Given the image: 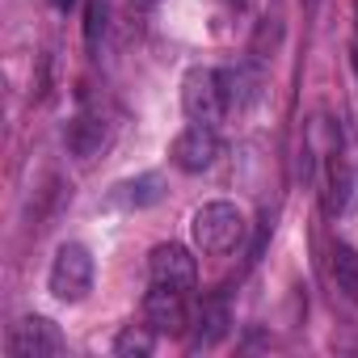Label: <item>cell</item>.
<instances>
[{
    "label": "cell",
    "mask_w": 358,
    "mask_h": 358,
    "mask_svg": "<svg viewBox=\"0 0 358 358\" xmlns=\"http://www.w3.org/2000/svg\"><path fill=\"white\" fill-rule=\"evenodd\" d=\"M190 232H194V245L203 253L224 257L245 241V215L232 203H203L190 220Z\"/></svg>",
    "instance_id": "6da1fadb"
},
{
    "label": "cell",
    "mask_w": 358,
    "mask_h": 358,
    "mask_svg": "<svg viewBox=\"0 0 358 358\" xmlns=\"http://www.w3.org/2000/svg\"><path fill=\"white\" fill-rule=\"evenodd\" d=\"M51 295L59 303H80L93 291V257L85 245H59L55 262H51Z\"/></svg>",
    "instance_id": "7a4b0ae2"
},
{
    "label": "cell",
    "mask_w": 358,
    "mask_h": 358,
    "mask_svg": "<svg viewBox=\"0 0 358 358\" xmlns=\"http://www.w3.org/2000/svg\"><path fill=\"white\" fill-rule=\"evenodd\" d=\"M143 324H148V329H156L160 337H182V333H186V324H190L186 291H182V287L152 282V291L143 295Z\"/></svg>",
    "instance_id": "3957f363"
},
{
    "label": "cell",
    "mask_w": 358,
    "mask_h": 358,
    "mask_svg": "<svg viewBox=\"0 0 358 358\" xmlns=\"http://www.w3.org/2000/svg\"><path fill=\"white\" fill-rule=\"evenodd\" d=\"M182 110L194 118V122H220V114L228 110L224 106V85H220V72L211 68H190L186 80H182Z\"/></svg>",
    "instance_id": "277c9868"
},
{
    "label": "cell",
    "mask_w": 358,
    "mask_h": 358,
    "mask_svg": "<svg viewBox=\"0 0 358 358\" xmlns=\"http://www.w3.org/2000/svg\"><path fill=\"white\" fill-rule=\"evenodd\" d=\"M169 156H173V164L182 169V173H203V169H211L215 156H220V135H215L207 122H194V127H186L182 135L173 139Z\"/></svg>",
    "instance_id": "5b68a950"
},
{
    "label": "cell",
    "mask_w": 358,
    "mask_h": 358,
    "mask_svg": "<svg viewBox=\"0 0 358 358\" xmlns=\"http://www.w3.org/2000/svg\"><path fill=\"white\" fill-rule=\"evenodd\" d=\"M9 354L13 358H55L64 354V333L47 316H26L9 337Z\"/></svg>",
    "instance_id": "8992f818"
},
{
    "label": "cell",
    "mask_w": 358,
    "mask_h": 358,
    "mask_svg": "<svg viewBox=\"0 0 358 358\" xmlns=\"http://www.w3.org/2000/svg\"><path fill=\"white\" fill-rule=\"evenodd\" d=\"M110 135H114V122H110L97 106H85V110L68 122L64 143H68V152H72L76 160H89V156H97V152L110 143Z\"/></svg>",
    "instance_id": "52a82bcc"
},
{
    "label": "cell",
    "mask_w": 358,
    "mask_h": 358,
    "mask_svg": "<svg viewBox=\"0 0 358 358\" xmlns=\"http://www.w3.org/2000/svg\"><path fill=\"white\" fill-rule=\"evenodd\" d=\"M148 274H152V282L190 291L194 278H199V266H194V257H190L186 245H156L152 257H148Z\"/></svg>",
    "instance_id": "ba28073f"
},
{
    "label": "cell",
    "mask_w": 358,
    "mask_h": 358,
    "mask_svg": "<svg viewBox=\"0 0 358 358\" xmlns=\"http://www.w3.org/2000/svg\"><path fill=\"white\" fill-rule=\"evenodd\" d=\"M220 85H224V106L228 110H245V106L257 101L262 76L249 72V68H228V72H220Z\"/></svg>",
    "instance_id": "9c48e42d"
},
{
    "label": "cell",
    "mask_w": 358,
    "mask_h": 358,
    "mask_svg": "<svg viewBox=\"0 0 358 358\" xmlns=\"http://www.w3.org/2000/svg\"><path fill=\"white\" fill-rule=\"evenodd\" d=\"M350 186H354L350 169L337 160V152H329V177H324V215H341V211H345V203H350Z\"/></svg>",
    "instance_id": "30bf717a"
},
{
    "label": "cell",
    "mask_w": 358,
    "mask_h": 358,
    "mask_svg": "<svg viewBox=\"0 0 358 358\" xmlns=\"http://www.w3.org/2000/svg\"><path fill=\"white\" fill-rule=\"evenodd\" d=\"M329 274H333L337 291H341L350 303H358V253H354L350 245H333V257H329Z\"/></svg>",
    "instance_id": "8fae6325"
},
{
    "label": "cell",
    "mask_w": 358,
    "mask_h": 358,
    "mask_svg": "<svg viewBox=\"0 0 358 358\" xmlns=\"http://www.w3.org/2000/svg\"><path fill=\"white\" fill-rule=\"evenodd\" d=\"M160 177L156 173H148V177H135V182H122L114 194H110V203H118V207H152V203H160Z\"/></svg>",
    "instance_id": "7c38bea8"
},
{
    "label": "cell",
    "mask_w": 358,
    "mask_h": 358,
    "mask_svg": "<svg viewBox=\"0 0 358 358\" xmlns=\"http://www.w3.org/2000/svg\"><path fill=\"white\" fill-rule=\"evenodd\" d=\"M228 308L224 303H203V312H199V333H194V350H211V345H220L224 337H228Z\"/></svg>",
    "instance_id": "4fadbf2b"
},
{
    "label": "cell",
    "mask_w": 358,
    "mask_h": 358,
    "mask_svg": "<svg viewBox=\"0 0 358 358\" xmlns=\"http://www.w3.org/2000/svg\"><path fill=\"white\" fill-rule=\"evenodd\" d=\"M156 337H160L156 329H148V324L135 329V324H131V329H122V333L114 337V354H118V358H148V354L156 350Z\"/></svg>",
    "instance_id": "5bb4252c"
},
{
    "label": "cell",
    "mask_w": 358,
    "mask_h": 358,
    "mask_svg": "<svg viewBox=\"0 0 358 358\" xmlns=\"http://www.w3.org/2000/svg\"><path fill=\"white\" fill-rule=\"evenodd\" d=\"M101 34H106V0H89V13H85V43H89V51H97Z\"/></svg>",
    "instance_id": "9a60e30c"
},
{
    "label": "cell",
    "mask_w": 358,
    "mask_h": 358,
    "mask_svg": "<svg viewBox=\"0 0 358 358\" xmlns=\"http://www.w3.org/2000/svg\"><path fill=\"white\" fill-rule=\"evenodd\" d=\"M51 5H55V9H59V13H68V9H72V5H76V0H51Z\"/></svg>",
    "instance_id": "2e32d148"
},
{
    "label": "cell",
    "mask_w": 358,
    "mask_h": 358,
    "mask_svg": "<svg viewBox=\"0 0 358 358\" xmlns=\"http://www.w3.org/2000/svg\"><path fill=\"white\" fill-rule=\"evenodd\" d=\"M354 72H358V51H354Z\"/></svg>",
    "instance_id": "e0dca14e"
},
{
    "label": "cell",
    "mask_w": 358,
    "mask_h": 358,
    "mask_svg": "<svg viewBox=\"0 0 358 358\" xmlns=\"http://www.w3.org/2000/svg\"><path fill=\"white\" fill-rule=\"evenodd\" d=\"M308 5H320V0H308Z\"/></svg>",
    "instance_id": "ac0fdd59"
},
{
    "label": "cell",
    "mask_w": 358,
    "mask_h": 358,
    "mask_svg": "<svg viewBox=\"0 0 358 358\" xmlns=\"http://www.w3.org/2000/svg\"><path fill=\"white\" fill-rule=\"evenodd\" d=\"M139 5H148V0H139Z\"/></svg>",
    "instance_id": "d6986e66"
}]
</instances>
